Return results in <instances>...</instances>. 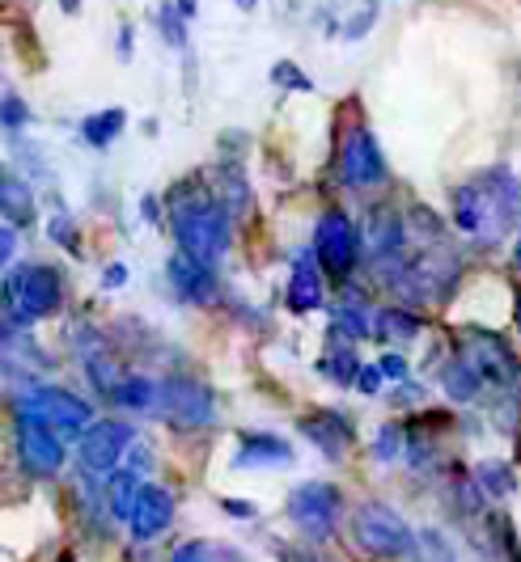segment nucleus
<instances>
[{"instance_id": "f257e3e1", "label": "nucleus", "mask_w": 521, "mask_h": 562, "mask_svg": "<svg viewBox=\"0 0 521 562\" xmlns=\"http://www.w3.org/2000/svg\"><path fill=\"white\" fill-rule=\"evenodd\" d=\"M454 225L470 241H500L521 225V182L509 166H492L454 187Z\"/></svg>"}, {"instance_id": "f03ea898", "label": "nucleus", "mask_w": 521, "mask_h": 562, "mask_svg": "<svg viewBox=\"0 0 521 562\" xmlns=\"http://www.w3.org/2000/svg\"><path fill=\"white\" fill-rule=\"evenodd\" d=\"M166 207H170V233L178 241V254H191L217 267L233 241V216L221 195H203V191L182 195V187H174L166 195Z\"/></svg>"}, {"instance_id": "7ed1b4c3", "label": "nucleus", "mask_w": 521, "mask_h": 562, "mask_svg": "<svg viewBox=\"0 0 521 562\" xmlns=\"http://www.w3.org/2000/svg\"><path fill=\"white\" fill-rule=\"evenodd\" d=\"M64 310V276L47 262H18L4 280V322L26 330Z\"/></svg>"}, {"instance_id": "20e7f679", "label": "nucleus", "mask_w": 521, "mask_h": 562, "mask_svg": "<svg viewBox=\"0 0 521 562\" xmlns=\"http://www.w3.org/2000/svg\"><path fill=\"white\" fill-rule=\"evenodd\" d=\"M13 415L18 423H38L64 440H81L86 427L93 423V402L77 397L73 390H59V385H34L13 402Z\"/></svg>"}, {"instance_id": "39448f33", "label": "nucleus", "mask_w": 521, "mask_h": 562, "mask_svg": "<svg viewBox=\"0 0 521 562\" xmlns=\"http://www.w3.org/2000/svg\"><path fill=\"white\" fill-rule=\"evenodd\" d=\"M352 541L369 559H415V533L403 516L381 499H369L352 512Z\"/></svg>"}, {"instance_id": "423d86ee", "label": "nucleus", "mask_w": 521, "mask_h": 562, "mask_svg": "<svg viewBox=\"0 0 521 562\" xmlns=\"http://www.w3.org/2000/svg\"><path fill=\"white\" fill-rule=\"evenodd\" d=\"M361 246H365V237H361V228L352 225V216H347L344 207H326L319 216V225H314V258H319L322 276L331 283H347L356 276V267H361Z\"/></svg>"}, {"instance_id": "0eeeda50", "label": "nucleus", "mask_w": 521, "mask_h": 562, "mask_svg": "<svg viewBox=\"0 0 521 562\" xmlns=\"http://www.w3.org/2000/svg\"><path fill=\"white\" fill-rule=\"evenodd\" d=\"M340 516H344V491L331 482H301L289 495V520L297 525V533L314 546L331 541Z\"/></svg>"}, {"instance_id": "6e6552de", "label": "nucleus", "mask_w": 521, "mask_h": 562, "mask_svg": "<svg viewBox=\"0 0 521 562\" xmlns=\"http://www.w3.org/2000/svg\"><path fill=\"white\" fill-rule=\"evenodd\" d=\"M157 415L178 427V431H200L217 419V402L212 390L203 385L200 376L191 372H170L162 376V402H157Z\"/></svg>"}, {"instance_id": "1a4fd4ad", "label": "nucleus", "mask_w": 521, "mask_h": 562, "mask_svg": "<svg viewBox=\"0 0 521 562\" xmlns=\"http://www.w3.org/2000/svg\"><path fill=\"white\" fill-rule=\"evenodd\" d=\"M340 178L352 191H374L381 182H390L386 153H381V144L365 123H356L340 144Z\"/></svg>"}, {"instance_id": "9d476101", "label": "nucleus", "mask_w": 521, "mask_h": 562, "mask_svg": "<svg viewBox=\"0 0 521 562\" xmlns=\"http://www.w3.org/2000/svg\"><path fill=\"white\" fill-rule=\"evenodd\" d=\"M136 445L132 423L123 419H93L86 427V436L77 440V461L86 474H115L119 457Z\"/></svg>"}, {"instance_id": "9b49d317", "label": "nucleus", "mask_w": 521, "mask_h": 562, "mask_svg": "<svg viewBox=\"0 0 521 562\" xmlns=\"http://www.w3.org/2000/svg\"><path fill=\"white\" fill-rule=\"evenodd\" d=\"M463 356L484 372V381L496 390H518L521 385V360L513 356L505 335H470L463 338Z\"/></svg>"}, {"instance_id": "f8f14e48", "label": "nucleus", "mask_w": 521, "mask_h": 562, "mask_svg": "<svg viewBox=\"0 0 521 562\" xmlns=\"http://www.w3.org/2000/svg\"><path fill=\"white\" fill-rule=\"evenodd\" d=\"M18 457H22V470L34 474V479H56L68 461V449H64V436L38 427V423H18Z\"/></svg>"}, {"instance_id": "ddd939ff", "label": "nucleus", "mask_w": 521, "mask_h": 562, "mask_svg": "<svg viewBox=\"0 0 521 562\" xmlns=\"http://www.w3.org/2000/svg\"><path fill=\"white\" fill-rule=\"evenodd\" d=\"M407 228L411 225H407V216L399 207H374L365 216L361 237H365V250H369V258H374L377 267L407 258Z\"/></svg>"}, {"instance_id": "4468645a", "label": "nucleus", "mask_w": 521, "mask_h": 562, "mask_svg": "<svg viewBox=\"0 0 521 562\" xmlns=\"http://www.w3.org/2000/svg\"><path fill=\"white\" fill-rule=\"evenodd\" d=\"M297 431H301L322 457H331V461H344V452L352 449V440H356L352 419H347L344 411H331V406L301 415V419H297Z\"/></svg>"}, {"instance_id": "2eb2a0df", "label": "nucleus", "mask_w": 521, "mask_h": 562, "mask_svg": "<svg viewBox=\"0 0 521 562\" xmlns=\"http://www.w3.org/2000/svg\"><path fill=\"white\" fill-rule=\"evenodd\" d=\"M166 280H170L174 296L182 301V305H208L212 296H217V267H208L200 258H191V254H174L170 262H166Z\"/></svg>"}, {"instance_id": "dca6fc26", "label": "nucleus", "mask_w": 521, "mask_h": 562, "mask_svg": "<svg viewBox=\"0 0 521 562\" xmlns=\"http://www.w3.org/2000/svg\"><path fill=\"white\" fill-rule=\"evenodd\" d=\"M170 520H174V491L170 486H157V482H145L141 499H136V512L128 520L132 537L136 541H153V537H162L170 529Z\"/></svg>"}, {"instance_id": "f3484780", "label": "nucleus", "mask_w": 521, "mask_h": 562, "mask_svg": "<svg viewBox=\"0 0 521 562\" xmlns=\"http://www.w3.org/2000/svg\"><path fill=\"white\" fill-rule=\"evenodd\" d=\"M292 461V445L276 431H242L237 436V452L233 465L237 470H280Z\"/></svg>"}, {"instance_id": "a211bd4d", "label": "nucleus", "mask_w": 521, "mask_h": 562, "mask_svg": "<svg viewBox=\"0 0 521 562\" xmlns=\"http://www.w3.org/2000/svg\"><path fill=\"white\" fill-rule=\"evenodd\" d=\"M326 305V288H322V267L314 250H301L292 258L289 276V310L292 313H314Z\"/></svg>"}, {"instance_id": "6ab92c4d", "label": "nucleus", "mask_w": 521, "mask_h": 562, "mask_svg": "<svg viewBox=\"0 0 521 562\" xmlns=\"http://www.w3.org/2000/svg\"><path fill=\"white\" fill-rule=\"evenodd\" d=\"M436 381H441V390L450 402H458V406H470V402H479L484 390H488V381H484V372L466 360L463 351L454 356V360H445V364L436 368Z\"/></svg>"}, {"instance_id": "aec40b11", "label": "nucleus", "mask_w": 521, "mask_h": 562, "mask_svg": "<svg viewBox=\"0 0 521 562\" xmlns=\"http://www.w3.org/2000/svg\"><path fill=\"white\" fill-rule=\"evenodd\" d=\"M331 342H361V338H374V322L361 296H347L331 305Z\"/></svg>"}, {"instance_id": "412c9836", "label": "nucleus", "mask_w": 521, "mask_h": 562, "mask_svg": "<svg viewBox=\"0 0 521 562\" xmlns=\"http://www.w3.org/2000/svg\"><path fill=\"white\" fill-rule=\"evenodd\" d=\"M0 207H4V225L13 228H30L34 221H38V203H34V191H30L26 182L9 169L4 173V187H0Z\"/></svg>"}, {"instance_id": "4be33fe9", "label": "nucleus", "mask_w": 521, "mask_h": 562, "mask_svg": "<svg viewBox=\"0 0 521 562\" xmlns=\"http://www.w3.org/2000/svg\"><path fill=\"white\" fill-rule=\"evenodd\" d=\"M153 402H162V381L141 376V372L123 376V381L115 385V394H111V406H119V411H132V415H145V411H153Z\"/></svg>"}, {"instance_id": "5701e85b", "label": "nucleus", "mask_w": 521, "mask_h": 562, "mask_svg": "<svg viewBox=\"0 0 521 562\" xmlns=\"http://www.w3.org/2000/svg\"><path fill=\"white\" fill-rule=\"evenodd\" d=\"M141 491H145V482H141V470H132V465H123L111 474L107 482V512L115 516V520H132V512H136V499H141Z\"/></svg>"}, {"instance_id": "b1692460", "label": "nucleus", "mask_w": 521, "mask_h": 562, "mask_svg": "<svg viewBox=\"0 0 521 562\" xmlns=\"http://www.w3.org/2000/svg\"><path fill=\"white\" fill-rule=\"evenodd\" d=\"M326 356L319 360V372L322 376H331L335 385H356V376H361V356H356V342H331L326 338Z\"/></svg>"}, {"instance_id": "393cba45", "label": "nucleus", "mask_w": 521, "mask_h": 562, "mask_svg": "<svg viewBox=\"0 0 521 562\" xmlns=\"http://www.w3.org/2000/svg\"><path fill=\"white\" fill-rule=\"evenodd\" d=\"M123 127H128V114L119 111V106H111V111H93L81 119V140H86L89 148H111Z\"/></svg>"}, {"instance_id": "a878e982", "label": "nucleus", "mask_w": 521, "mask_h": 562, "mask_svg": "<svg viewBox=\"0 0 521 562\" xmlns=\"http://www.w3.org/2000/svg\"><path fill=\"white\" fill-rule=\"evenodd\" d=\"M424 335V322L415 317L411 310H399V305H386V310H377L374 317V338H420Z\"/></svg>"}, {"instance_id": "bb28decb", "label": "nucleus", "mask_w": 521, "mask_h": 562, "mask_svg": "<svg viewBox=\"0 0 521 562\" xmlns=\"http://www.w3.org/2000/svg\"><path fill=\"white\" fill-rule=\"evenodd\" d=\"M221 203L230 207V216H242V212H251V182H246V173L237 161H221Z\"/></svg>"}, {"instance_id": "cd10ccee", "label": "nucleus", "mask_w": 521, "mask_h": 562, "mask_svg": "<svg viewBox=\"0 0 521 562\" xmlns=\"http://www.w3.org/2000/svg\"><path fill=\"white\" fill-rule=\"evenodd\" d=\"M475 482H479V491H484L488 499H509V495L518 491V474H513L509 461H479Z\"/></svg>"}, {"instance_id": "c85d7f7f", "label": "nucleus", "mask_w": 521, "mask_h": 562, "mask_svg": "<svg viewBox=\"0 0 521 562\" xmlns=\"http://www.w3.org/2000/svg\"><path fill=\"white\" fill-rule=\"evenodd\" d=\"M415 562H458V550L450 546L445 533L420 529V533H415Z\"/></svg>"}, {"instance_id": "c756f323", "label": "nucleus", "mask_w": 521, "mask_h": 562, "mask_svg": "<svg viewBox=\"0 0 521 562\" xmlns=\"http://www.w3.org/2000/svg\"><path fill=\"white\" fill-rule=\"evenodd\" d=\"M157 34L170 43V47H178V52H187V18L174 9V0H162L157 4Z\"/></svg>"}, {"instance_id": "7c9ffc66", "label": "nucleus", "mask_w": 521, "mask_h": 562, "mask_svg": "<svg viewBox=\"0 0 521 562\" xmlns=\"http://www.w3.org/2000/svg\"><path fill=\"white\" fill-rule=\"evenodd\" d=\"M407 225L420 233V241H424V246H445V225H441V216L429 212V207H420V203H415V207L407 212Z\"/></svg>"}, {"instance_id": "2f4dec72", "label": "nucleus", "mask_w": 521, "mask_h": 562, "mask_svg": "<svg viewBox=\"0 0 521 562\" xmlns=\"http://www.w3.org/2000/svg\"><path fill=\"white\" fill-rule=\"evenodd\" d=\"M399 452H407V427L386 423L374 440V457L377 461H399Z\"/></svg>"}, {"instance_id": "473e14b6", "label": "nucleus", "mask_w": 521, "mask_h": 562, "mask_svg": "<svg viewBox=\"0 0 521 562\" xmlns=\"http://www.w3.org/2000/svg\"><path fill=\"white\" fill-rule=\"evenodd\" d=\"M47 233H52V241H56V246H64L73 258H81V237H77V225L68 221V212H56V216L47 221Z\"/></svg>"}, {"instance_id": "72a5a7b5", "label": "nucleus", "mask_w": 521, "mask_h": 562, "mask_svg": "<svg viewBox=\"0 0 521 562\" xmlns=\"http://www.w3.org/2000/svg\"><path fill=\"white\" fill-rule=\"evenodd\" d=\"M26 123H30V106L13 93V89H4V132L18 140V136L26 132Z\"/></svg>"}, {"instance_id": "f704fd0d", "label": "nucleus", "mask_w": 521, "mask_h": 562, "mask_svg": "<svg viewBox=\"0 0 521 562\" xmlns=\"http://www.w3.org/2000/svg\"><path fill=\"white\" fill-rule=\"evenodd\" d=\"M271 85H280V89H301V93H310V89H314V81H310L297 64H289V59H280V64L271 68Z\"/></svg>"}, {"instance_id": "c9c22d12", "label": "nucleus", "mask_w": 521, "mask_h": 562, "mask_svg": "<svg viewBox=\"0 0 521 562\" xmlns=\"http://www.w3.org/2000/svg\"><path fill=\"white\" fill-rule=\"evenodd\" d=\"M374 18H377V0H369L365 9H356L352 18L344 22V38L347 43H361L365 34H369V26H374Z\"/></svg>"}, {"instance_id": "e433bc0d", "label": "nucleus", "mask_w": 521, "mask_h": 562, "mask_svg": "<svg viewBox=\"0 0 521 562\" xmlns=\"http://www.w3.org/2000/svg\"><path fill=\"white\" fill-rule=\"evenodd\" d=\"M170 562H208V541H182Z\"/></svg>"}, {"instance_id": "4c0bfd02", "label": "nucleus", "mask_w": 521, "mask_h": 562, "mask_svg": "<svg viewBox=\"0 0 521 562\" xmlns=\"http://www.w3.org/2000/svg\"><path fill=\"white\" fill-rule=\"evenodd\" d=\"M377 368H381V376H386V381H399V385H403V381H411V376H407L403 356H381V360H377Z\"/></svg>"}, {"instance_id": "58836bf2", "label": "nucleus", "mask_w": 521, "mask_h": 562, "mask_svg": "<svg viewBox=\"0 0 521 562\" xmlns=\"http://www.w3.org/2000/svg\"><path fill=\"white\" fill-rule=\"evenodd\" d=\"M381 381H386V376H381V368L365 364L361 368V376H356V390H361V394H377V390H381Z\"/></svg>"}, {"instance_id": "ea45409f", "label": "nucleus", "mask_w": 521, "mask_h": 562, "mask_svg": "<svg viewBox=\"0 0 521 562\" xmlns=\"http://www.w3.org/2000/svg\"><path fill=\"white\" fill-rule=\"evenodd\" d=\"M132 47H136V34H132V26L123 22V26H119V38H115V56L128 64V59H132Z\"/></svg>"}, {"instance_id": "a19ab883", "label": "nucleus", "mask_w": 521, "mask_h": 562, "mask_svg": "<svg viewBox=\"0 0 521 562\" xmlns=\"http://www.w3.org/2000/svg\"><path fill=\"white\" fill-rule=\"evenodd\" d=\"M128 283V267L123 262H111L107 271H102V288H123Z\"/></svg>"}, {"instance_id": "79ce46f5", "label": "nucleus", "mask_w": 521, "mask_h": 562, "mask_svg": "<svg viewBox=\"0 0 521 562\" xmlns=\"http://www.w3.org/2000/svg\"><path fill=\"white\" fill-rule=\"evenodd\" d=\"M420 397H424V390H420V385H411V381H403V385L395 390V402H399V406H415Z\"/></svg>"}, {"instance_id": "37998d69", "label": "nucleus", "mask_w": 521, "mask_h": 562, "mask_svg": "<svg viewBox=\"0 0 521 562\" xmlns=\"http://www.w3.org/2000/svg\"><path fill=\"white\" fill-rule=\"evenodd\" d=\"M221 507H225L230 516H237V520H251V516H255V504H246V499H221Z\"/></svg>"}, {"instance_id": "c03bdc74", "label": "nucleus", "mask_w": 521, "mask_h": 562, "mask_svg": "<svg viewBox=\"0 0 521 562\" xmlns=\"http://www.w3.org/2000/svg\"><path fill=\"white\" fill-rule=\"evenodd\" d=\"M13 246H18V228L4 225V233H0V258L4 262H13Z\"/></svg>"}, {"instance_id": "a18cd8bd", "label": "nucleus", "mask_w": 521, "mask_h": 562, "mask_svg": "<svg viewBox=\"0 0 521 562\" xmlns=\"http://www.w3.org/2000/svg\"><path fill=\"white\" fill-rule=\"evenodd\" d=\"M141 216H145L148 225H162V212H157V195H145V199H141Z\"/></svg>"}, {"instance_id": "49530a36", "label": "nucleus", "mask_w": 521, "mask_h": 562, "mask_svg": "<svg viewBox=\"0 0 521 562\" xmlns=\"http://www.w3.org/2000/svg\"><path fill=\"white\" fill-rule=\"evenodd\" d=\"M174 9H178L187 22H196V13H200V0H174Z\"/></svg>"}, {"instance_id": "de8ad7c7", "label": "nucleus", "mask_w": 521, "mask_h": 562, "mask_svg": "<svg viewBox=\"0 0 521 562\" xmlns=\"http://www.w3.org/2000/svg\"><path fill=\"white\" fill-rule=\"evenodd\" d=\"M280 559L285 562H319V559H310L306 550H285V546H280Z\"/></svg>"}, {"instance_id": "09e8293b", "label": "nucleus", "mask_w": 521, "mask_h": 562, "mask_svg": "<svg viewBox=\"0 0 521 562\" xmlns=\"http://www.w3.org/2000/svg\"><path fill=\"white\" fill-rule=\"evenodd\" d=\"M59 4H64V13H68V18H77V13H81V0H59Z\"/></svg>"}, {"instance_id": "8fccbe9b", "label": "nucleus", "mask_w": 521, "mask_h": 562, "mask_svg": "<svg viewBox=\"0 0 521 562\" xmlns=\"http://www.w3.org/2000/svg\"><path fill=\"white\" fill-rule=\"evenodd\" d=\"M233 4H237L242 13H255V9H259V0H233Z\"/></svg>"}, {"instance_id": "3c124183", "label": "nucleus", "mask_w": 521, "mask_h": 562, "mask_svg": "<svg viewBox=\"0 0 521 562\" xmlns=\"http://www.w3.org/2000/svg\"><path fill=\"white\" fill-rule=\"evenodd\" d=\"M513 267L521 271V241H518V254H513Z\"/></svg>"}, {"instance_id": "603ef678", "label": "nucleus", "mask_w": 521, "mask_h": 562, "mask_svg": "<svg viewBox=\"0 0 521 562\" xmlns=\"http://www.w3.org/2000/svg\"><path fill=\"white\" fill-rule=\"evenodd\" d=\"M518 322H521V292H518Z\"/></svg>"}]
</instances>
